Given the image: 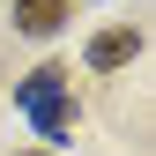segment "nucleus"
I'll list each match as a JSON object with an SVG mask.
<instances>
[{
  "label": "nucleus",
  "mask_w": 156,
  "mask_h": 156,
  "mask_svg": "<svg viewBox=\"0 0 156 156\" xmlns=\"http://www.w3.org/2000/svg\"><path fill=\"white\" fill-rule=\"evenodd\" d=\"M67 23V0H15V30L23 37H52Z\"/></svg>",
  "instance_id": "7ed1b4c3"
},
{
  "label": "nucleus",
  "mask_w": 156,
  "mask_h": 156,
  "mask_svg": "<svg viewBox=\"0 0 156 156\" xmlns=\"http://www.w3.org/2000/svg\"><path fill=\"white\" fill-rule=\"evenodd\" d=\"M30 156H37V149H30Z\"/></svg>",
  "instance_id": "20e7f679"
},
{
  "label": "nucleus",
  "mask_w": 156,
  "mask_h": 156,
  "mask_svg": "<svg viewBox=\"0 0 156 156\" xmlns=\"http://www.w3.org/2000/svg\"><path fill=\"white\" fill-rule=\"evenodd\" d=\"M23 112L45 134H67V97H60V67H37L30 82H23Z\"/></svg>",
  "instance_id": "f257e3e1"
},
{
  "label": "nucleus",
  "mask_w": 156,
  "mask_h": 156,
  "mask_svg": "<svg viewBox=\"0 0 156 156\" xmlns=\"http://www.w3.org/2000/svg\"><path fill=\"white\" fill-rule=\"evenodd\" d=\"M134 52H141V30H97V37H89V67H97V74L126 67Z\"/></svg>",
  "instance_id": "f03ea898"
}]
</instances>
